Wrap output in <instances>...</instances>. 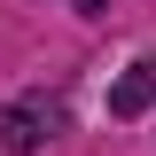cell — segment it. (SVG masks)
Segmentation results:
<instances>
[{"label": "cell", "instance_id": "1", "mask_svg": "<svg viewBox=\"0 0 156 156\" xmlns=\"http://www.w3.org/2000/svg\"><path fill=\"white\" fill-rule=\"evenodd\" d=\"M0 133H8V148H16V156H31L39 140H55V133H62V101L31 94L23 109H8V125H0Z\"/></svg>", "mask_w": 156, "mask_h": 156}, {"label": "cell", "instance_id": "2", "mask_svg": "<svg viewBox=\"0 0 156 156\" xmlns=\"http://www.w3.org/2000/svg\"><path fill=\"white\" fill-rule=\"evenodd\" d=\"M148 101H156V62H133V70H125V86L109 94V109L133 117V109H148Z\"/></svg>", "mask_w": 156, "mask_h": 156}, {"label": "cell", "instance_id": "3", "mask_svg": "<svg viewBox=\"0 0 156 156\" xmlns=\"http://www.w3.org/2000/svg\"><path fill=\"white\" fill-rule=\"evenodd\" d=\"M78 8H86V16H94V8H109V0H78Z\"/></svg>", "mask_w": 156, "mask_h": 156}]
</instances>
